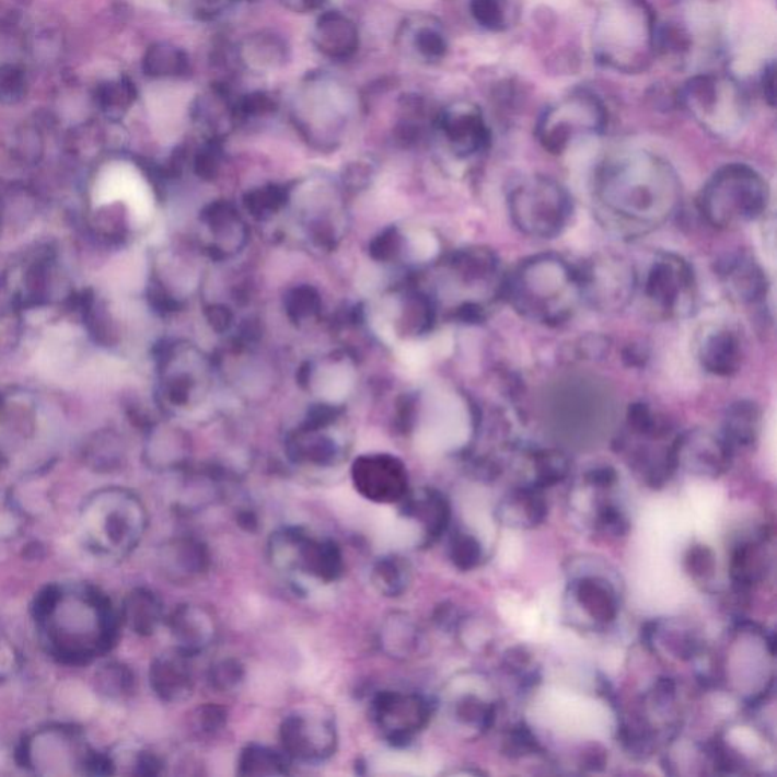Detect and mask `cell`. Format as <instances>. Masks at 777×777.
Instances as JSON below:
<instances>
[{"mask_svg":"<svg viewBox=\"0 0 777 777\" xmlns=\"http://www.w3.org/2000/svg\"><path fill=\"white\" fill-rule=\"evenodd\" d=\"M682 184L669 161L649 151L607 156L594 178L596 218L612 233L641 237L677 214Z\"/></svg>","mask_w":777,"mask_h":777,"instance_id":"6da1fadb","label":"cell"},{"mask_svg":"<svg viewBox=\"0 0 777 777\" xmlns=\"http://www.w3.org/2000/svg\"><path fill=\"white\" fill-rule=\"evenodd\" d=\"M43 646L68 665H84L115 646L119 622L108 596L88 583L50 584L34 604Z\"/></svg>","mask_w":777,"mask_h":777,"instance_id":"7a4b0ae2","label":"cell"},{"mask_svg":"<svg viewBox=\"0 0 777 777\" xmlns=\"http://www.w3.org/2000/svg\"><path fill=\"white\" fill-rule=\"evenodd\" d=\"M505 298L525 320L557 327L583 302L579 270L560 255H533L506 277Z\"/></svg>","mask_w":777,"mask_h":777,"instance_id":"3957f363","label":"cell"},{"mask_svg":"<svg viewBox=\"0 0 777 777\" xmlns=\"http://www.w3.org/2000/svg\"><path fill=\"white\" fill-rule=\"evenodd\" d=\"M658 15L647 0H610L592 27V54L617 73L646 72L658 58Z\"/></svg>","mask_w":777,"mask_h":777,"instance_id":"277c9868","label":"cell"},{"mask_svg":"<svg viewBox=\"0 0 777 777\" xmlns=\"http://www.w3.org/2000/svg\"><path fill=\"white\" fill-rule=\"evenodd\" d=\"M148 527V513L135 492L109 488L94 492L81 509L80 533L94 556L120 560L135 552Z\"/></svg>","mask_w":777,"mask_h":777,"instance_id":"5b68a950","label":"cell"},{"mask_svg":"<svg viewBox=\"0 0 777 777\" xmlns=\"http://www.w3.org/2000/svg\"><path fill=\"white\" fill-rule=\"evenodd\" d=\"M658 57L677 69L710 70L723 53L717 8L709 0H682L669 18L658 21Z\"/></svg>","mask_w":777,"mask_h":777,"instance_id":"8992f818","label":"cell"},{"mask_svg":"<svg viewBox=\"0 0 777 777\" xmlns=\"http://www.w3.org/2000/svg\"><path fill=\"white\" fill-rule=\"evenodd\" d=\"M770 188L759 172L747 164L718 169L705 184L700 211L718 230H738L755 222L767 210Z\"/></svg>","mask_w":777,"mask_h":777,"instance_id":"52a82bcc","label":"cell"},{"mask_svg":"<svg viewBox=\"0 0 777 777\" xmlns=\"http://www.w3.org/2000/svg\"><path fill=\"white\" fill-rule=\"evenodd\" d=\"M27 770L40 776L112 775L113 761L94 752L80 729L50 724L27 735L18 753Z\"/></svg>","mask_w":777,"mask_h":777,"instance_id":"ba28073f","label":"cell"},{"mask_svg":"<svg viewBox=\"0 0 777 777\" xmlns=\"http://www.w3.org/2000/svg\"><path fill=\"white\" fill-rule=\"evenodd\" d=\"M679 102L709 135L729 139L744 128L747 93L737 78L720 70L694 73L679 92Z\"/></svg>","mask_w":777,"mask_h":777,"instance_id":"9c48e42d","label":"cell"},{"mask_svg":"<svg viewBox=\"0 0 777 777\" xmlns=\"http://www.w3.org/2000/svg\"><path fill=\"white\" fill-rule=\"evenodd\" d=\"M268 552L275 570L295 584H332L345 572L344 553L335 541L312 535L297 525L272 533Z\"/></svg>","mask_w":777,"mask_h":777,"instance_id":"30bf717a","label":"cell"},{"mask_svg":"<svg viewBox=\"0 0 777 777\" xmlns=\"http://www.w3.org/2000/svg\"><path fill=\"white\" fill-rule=\"evenodd\" d=\"M510 221L533 239H555L567 229L572 198L567 188L544 175L518 179L508 195Z\"/></svg>","mask_w":777,"mask_h":777,"instance_id":"8fae6325","label":"cell"},{"mask_svg":"<svg viewBox=\"0 0 777 777\" xmlns=\"http://www.w3.org/2000/svg\"><path fill=\"white\" fill-rule=\"evenodd\" d=\"M607 109L590 90H575L544 109L536 124L541 147L553 155H563L577 141L602 136L606 131Z\"/></svg>","mask_w":777,"mask_h":777,"instance_id":"7c38bea8","label":"cell"},{"mask_svg":"<svg viewBox=\"0 0 777 777\" xmlns=\"http://www.w3.org/2000/svg\"><path fill=\"white\" fill-rule=\"evenodd\" d=\"M639 290L662 320L688 317L697 308L696 275L689 263L677 254L654 255L643 277L639 275Z\"/></svg>","mask_w":777,"mask_h":777,"instance_id":"4fadbf2b","label":"cell"},{"mask_svg":"<svg viewBox=\"0 0 777 777\" xmlns=\"http://www.w3.org/2000/svg\"><path fill=\"white\" fill-rule=\"evenodd\" d=\"M579 270L582 300L600 313H619L638 293L639 272L623 255L600 253Z\"/></svg>","mask_w":777,"mask_h":777,"instance_id":"5bb4252c","label":"cell"},{"mask_svg":"<svg viewBox=\"0 0 777 777\" xmlns=\"http://www.w3.org/2000/svg\"><path fill=\"white\" fill-rule=\"evenodd\" d=\"M282 752L290 761L321 764L335 755L339 735L335 718L321 709H297L282 718Z\"/></svg>","mask_w":777,"mask_h":777,"instance_id":"9a60e30c","label":"cell"},{"mask_svg":"<svg viewBox=\"0 0 777 777\" xmlns=\"http://www.w3.org/2000/svg\"><path fill=\"white\" fill-rule=\"evenodd\" d=\"M371 718L387 743L406 745L429 723L430 705L419 694L384 689L372 697Z\"/></svg>","mask_w":777,"mask_h":777,"instance_id":"2e32d148","label":"cell"},{"mask_svg":"<svg viewBox=\"0 0 777 777\" xmlns=\"http://www.w3.org/2000/svg\"><path fill=\"white\" fill-rule=\"evenodd\" d=\"M553 395L556 421L560 426H567V430L576 426L583 430L587 426L594 427V422L600 426L603 421H610V392L595 382L571 380L560 384L559 391Z\"/></svg>","mask_w":777,"mask_h":777,"instance_id":"e0dca14e","label":"cell"},{"mask_svg":"<svg viewBox=\"0 0 777 777\" xmlns=\"http://www.w3.org/2000/svg\"><path fill=\"white\" fill-rule=\"evenodd\" d=\"M352 485L364 500L399 505L409 494V477L402 462L389 456H367L352 466Z\"/></svg>","mask_w":777,"mask_h":777,"instance_id":"ac0fdd59","label":"cell"},{"mask_svg":"<svg viewBox=\"0 0 777 777\" xmlns=\"http://www.w3.org/2000/svg\"><path fill=\"white\" fill-rule=\"evenodd\" d=\"M438 128L454 155H480L490 144V129L482 108L469 101H457L442 109Z\"/></svg>","mask_w":777,"mask_h":777,"instance_id":"d6986e66","label":"cell"},{"mask_svg":"<svg viewBox=\"0 0 777 777\" xmlns=\"http://www.w3.org/2000/svg\"><path fill=\"white\" fill-rule=\"evenodd\" d=\"M94 206L124 201L137 221H144L152 210L151 192L131 164H108L97 176L93 190Z\"/></svg>","mask_w":777,"mask_h":777,"instance_id":"ffe728a7","label":"cell"},{"mask_svg":"<svg viewBox=\"0 0 777 777\" xmlns=\"http://www.w3.org/2000/svg\"><path fill=\"white\" fill-rule=\"evenodd\" d=\"M717 277L729 298L740 304H756L767 297V275L747 251L724 255L717 262Z\"/></svg>","mask_w":777,"mask_h":777,"instance_id":"44dd1931","label":"cell"},{"mask_svg":"<svg viewBox=\"0 0 777 777\" xmlns=\"http://www.w3.org/2000/svg\"><path fill=\"white\" fill-rule=\"evenodd\" d=\"M167 627L174 639L175 650L182 651L188 658L204 653L218 638V622L201 604H179L169 615Z\"/></svg>","mask_w":777,"mask_h":777,"instance_id":"7402d4cb","label":"cell"},{"mask_svg":"<svg viewBox=\"0 0 777 777\" xmlns=\"http://www.w3.org/2000/svg\"><path fill=\"white\" fill-rule=\"evenodd\" d=\"M160 570L174 583H192L210 570V549L195 536L172 537L160 549Z\"/></svg>","mask_w":777,"mask_h":777,"instance_id":"603a6c76","label":"cell"},{"mask_svg":"<svg viewBox=\"0 0 777 777\" xmlns=\"http://www.w3.org/2000/svg\"><path fill=\"white\" fill-rule=\"evenodd\" d=\"M190 659L182 651L174 650L160 654L151 663L149 684L164 704H182L194 693L195 676Z\"/></svg>","mask_w":777,"mask_h":777,"instance_id":"cb8c5ba5","label":"cell"},{"mask_svg":"<svg viewBox=\"0 0 777 777\" xmlns=\"http://www.w3.org/2000/svg\"><path fill=\"white\" fill-rule=\"evenodd\" d=\"M731 447L724 439L706 430H691L679 436L673 445L674 462H682L691 469L717 473L728 462Z\"/></svg>","mask_w":777,"mask_h":777,"instance_id":"d4e9b609","label":"cell"},{"mask_svg":"<svg viewBox=\"0 0 777 777\" xmlns=\"http://www.w3.org/2000/svg\"><path fill=\"white\" fill-rule=\"evenodd\" d=\"M698 360L706 372L717 376H731L743 362V344L731 328L709 329L698 344Z\"/></svg>","mask_w":777,"mask_h":777,"instance_id":"484cf974","label":"cell"},{"mask_svg":"<svg viewBox=\"0 0 777 777\" xmlns=\"http://www.w3.org/2000/svg\"><path fill=\"white\" fill-rule=\"evenodd\" d=\"M313 42L325 57L347 60L359 49V30L347 15L328 11L317 21Z\"/></svg>","mask_w":777,"mask_h":777,"instance_id":"4316f807","label":"cell"},{"mask_svg":"<svg viewBox=\"0 0 777 777\" xmlns=\"http://www.w3.org/2000/svg\"><path fill=\"white\" fill-rule=\"evenodd\" d=\"M399 506L407 520L421 525L424 536L429 543L441 536L449 525V505L436 490L424 489L421 492H409Z\"/></svg>","mask_w":777,"mask_h":777,"instance_id":"83f0119b","label":"cell"},{"mask_svg":"<svg viewBox=\"0 0 777 777\" xmlns=\"http://www.w3.org/2000/svg\"><path fill=\"white\" fill-rule=\"evenodd\" d=\"M121 619L139 637H151L166 618L159 595L147 588H136L125 596Z\"/></svg>","mask_w":777,"mask_h":777,"instance_id":"f1b7e54d","label":"cell"},{"mask_svg":"<svg viewBox=\"0 0 777 777\" xmlns=\"http://www.w3.org/2000/svg\"><path fill=\"white\" fill-rule=\"evenodd\" d=\"M239 58L253 72H274L288 60V46L278 35L257 33L243 40L239 47Z\"/></svg>","mask_w":777,"mask_h":777,"instance_id":"f546056e","label":"cell"},{"mask_svg":"<svg viewBox=\"0 0 777 777\" xmlns=\"http://www.w3.org/2000/svg\"><path fill=\"white\" fill-rule=\"evenodd\" d=\"M469 14L489 33H506L520 22L523 0H469Z\"/></svg>","mask_w":777,"mask_h":777,"instance_id":"4dcf8cb0","label":"cell"},{"mask_svg":"<svg viewBox=\"0 0 777 777\" xmlns=\"http://www.w3.org/2000/svg\"><path fill=\"white\" fill-rule=\"evenodd\" d=\"M411 50L422 61L439 62L449 53V38L441 23L433 18H421L406 27Z\"/></svg>","mask_w":777,"mask_h":777,"instance_id":"1f68e13d","label":"cell"},{"mask_svg":"<svg viewBox=\"0 0 777 777\" xmlns=\"http://www.w3.org/2000/svg\"><path fill=\"white\" fill-rule=\"evenodd\" d=\"M411 567L406 557L386 555L379 557L371 568V583L375 591L389 599L402 596L409 590Z\"/></svg>","mask_w":777,"mask_h":777,"instance_id":"d6a6232c","label":"cell"},{"mask_svg":"<svg viewBox=\"0 0 777 777\" xmlns=\"http://www.w3.org/2000/svg\"><path fill=\"white\" fill-rule=\"evenodd\" d=\"M761 427V409L756 403L743 399L726 411L724 441L731 447H749L756 441Z\"/></svg>","mask_w":777,"mask_h":777,"instance_id":"836d02e7","label":"cell"},{"mask_svg":"<svg viewBox=\"0 0 777 777\" xmlns=\"http://www.w3.org/2000/svg\"><path fill=\"white\" fill-rule=\"evenodd\" d=\"M289 757L274 751L268 745L248 744L242 749L237 757V775L286 776L289 775Z\"/></svg>","mask_w":777,"mask_h":777,"instance_id":"e575fe53","label":"cell"},{"mask_svg":"<svg viewBox=\"0 0 777 777\" xmlns=\"http://www.w3.org/2000/svg\"><path fill=\"white\" fill-rule=\"evenodd\" d=\"M380 643L389 657L407 658L416 646V630L410 619L402 614H392L380 631Z\"/></svg>","mask_w":777,"mask_h":777,"instance_id":"d590c367","label":"cell"},{"mask_svg":"<svg viewBox=\"0 0 777 777\" xmlns=\"http://www.w3.org/2000/svg\"><path fill=\"white\" fill-rule=\"evenodd\" d=\"M96 679L102 693L109 697L128 696L135 686V676H132L131 670L121 663H108V665L102 666Z\"/></svg>","mask_w":777,"mask_h":777,"instance_id":"8d00e7d4","label":"cell"},{"mask_svg":"<svg viewBox=\"0 0 777 777\" xmlns=\"http://www.w3.org/2000/svg\"><path fill=\"white\" fill-rule=\"evenodd\" d=\"M229 714L225 708L214 704H206L195 709L192 716V731L198 738H214L227 728Z\"/></svg>","mask_w":777,"mask_h":777,"instance_id":"74e56055","label":"cell"},{"mask_svg":"<svg viewBox=\"0 0 777 777\" xmlns=\"http://www.w3.org/2000/svg\"><path fill=\"white\" fill-rule=\"evenodd\" d=\"M245 681V666L237 659L229 658L216 662L208 671V684L221 693L237 689Z\"/></svg>","mask_w":777,"mask_h":777,"instance_id":"f35d334b","label":"cell"},{"mask_svg":"<svg viewBox=\"0 0 777 777\" xmlns=\"http://www.w3.org/2000/svg\"><path fill=\"white\" fill-rule=\"evenodd\" d=\"M580 595H582L584 606L592 612L594 617L603 619L614 617V603H612L610 594L603 588L596 587L594 583H587L582 587Z\"/></svg>","mask_w":777,"mask_h":777,"instance_id":"ab89813d","label":"cell"},{"mask_svg":"<svg viewBox=\"0 0 777 777\" xmlns=\"http://www.w3.org/2000/svg\"><path fill=\"white\" fill-rule=\"evenodd\" d=\"M451 557H453L454 564L459 568L469 570L477 564L478 557H480V549H478V545L473 537L459 536L454 540L453 548H451Z\"/></svg>","mask_w":777,"mask_h":777,"instance_id":"60d3db41","label":"cell"},{"mask_svg":"<svg viewBox=\"0 0 777 777\" xmlns=\"http://www.w3.org/2000/svg\"><path fill=\"white\" fill-rule=\"evenodd\" d=\"M19 666V657L10 642L0 638V681L13 676Z\"/></svg>","mask_w":777,"mask_h":777,"instance_id":"b9f144b4","label":"cell"},{"mask_svg":"<svg viewBox=\"0 0 777 777\" xmlns=\"http://www.w3.org/2000/svg\"><path fill=\"white\" fill-rule=\"evenodd\" d=\"M235 0H190L196 18L210 19L221 14Z\"/></svg>","mask_w":777,"mask_h":777,"instance_id":"7bdbcfd3","label":"cell"},{"mask_svg":"<svg viewBox=\"0 0 777 777\" xmlns=\"http://www.w3.org/2000/svg\"><path fill=\"white\" fill-rule=\"evenodd\" d=\"M241 104L243 112L248 113V115H260V113L269 112L270 108H274L275 101L269 94L255 93L246 96Z\"/></svg>","mask_w":777,"mask_h":777,"instance_id":"ee69618b","label":"cell"},{"mask_svg":"<svg viewBox=\"0 0 777 777\" xmlns=\"http://www.w3.org/2000/svg\"><path fill=\"white\" fill-rule=\"evenodd\" d=\"M775 61L770 65L765 66L763 74H761V90H763L764 100L775 107L776 93H775Z\"/></svg>","mask_w":777,"mask_h":777,"instance_id":"f6af8a7d","label":"cell"},{"mask_svg":"<svg viewBox=\"0 0 777 777\" xmlns=\"http://www.w3.org/2000/svg\"><path fill=\"white\" fill-rule=\"evenodd\" d=\"M282 5L289 8L290 11H295V13H310V11L320 10L324 5L325 0H280Z\"/></svg>","mask_w":777,"mask_h":777,"instance_id":"bcb514c9","label":"cell"}]
</instances>
